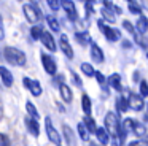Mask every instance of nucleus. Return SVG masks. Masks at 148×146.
Returning a JSON list of instances; mask_svg holds the SVG:
<instances>
[{
	"mask_svg": "<svg viewBox=\"0 0 148 146\" xmlns=\"http://www.w3.org/2000/svg\"><path fill=\"white\" fill-rule=\"evenodd\" d=\"M3 57L10 65H14V67H24L27 62V57H26V53L14 46H7L3 49Z\"/></svg>",
	"mask_w": 148,
	"mask_h": 146,
	"instance_id": "f257e3e1",
	"label": "nucleus"
},
{
	"mask_svg": "<svg viewBox=\"0 0 148 146\" xmlns=\"http://www.w3.org/2000/svg\"><path fill=\"white\" fill-rule=\"evenodd\" d=\"M103 126H105L107 132L110 133L112 138H118L119 130H121V122H119L118 114L113 113V111H108L105 114V119H103Z\"/></svg>",
	"mask_w": 148,
	"mask_h": 146,
	"instance_id": "f03ea898",
	"label": "nucleus"
},
{
	"mask_svg": "<svg viewBox=\"0 0 148 146\" xmlns=\"http://www.w3.org/2000/svg\"><path fill=\"white\" fill-rule=\"evenodd\" d=\"M123 126H124L126 130H127V133L132 132L135 136H145V135H147V127H145L142 122L135 121V119L126 117V119L123 121Z\"/></svg>",
	"mask_w": 148,
	"mask_h": 146,
	"instance_id": "7ed1b4c3",
	"label": "nucleus"
},
{
	"mask_svg": "<svg viewBox=\"0 0 148 146\" xmlns=\"http://www.w3.org/2000/svg\"><path fill=\"white\" fill-rule=\"evenodd\" d=\"M97 25H99V29L102 30V33L105 35V38L108 41H112V43L119 41V38H121V32H119L118 29H115V27L107 25L105 24V19H99V21H97Z\"/></svg>",
	"mask_w": 148,
	"mask_h": 146,
	"instance_id": "20e7f679",
	"label": "nucleus"
},
{
	"mask_svg": "<svg viewBox=\"0 0 148 146\" xmlns=\"http://www.w3.org/2000/svg\"><path fill=\"white\" fill-rule=\"evenodd\" d=\"M45 130H46V136H48V140L53 143V145H56V146H61L62 145L61 135H59V132L56 130V127L53 126L51 117H48V116L45 117Z\"/></svg>",
	"mask_w": 148,
	"mask_h": 146,
	"instance_id": "39448f33",
	"label": "nucleus"
},
{
	"mask_svg": "<svg viewBox=\"0 0 148 146\" xmlns=\"http://www.w3.org/2000/svg\"><path fill=\"white\" fill-rule=\"evenodd\" d=\"M42 65H43V68H45V72L48 73V75H51V76L58 75V63H56V60L53 59L49 54L42 53Z\"/></svg>",
	"mask_w": 148,
	"mask_h": 146,
	"instance_id": "423d86ee",
	"label": "nucleus"
},
{
	"mask_svg": "<svg viewBox=\"0 0 148 146\" xmlns=\"http://www.w3.org/2000/svg\"><path fill=\"white\" fill-rule=\"evenodd\" d=\"M23 13H24V16H26L27 21H29L30 24H34V25H35V22L38 21V18L42 16L40 11H38V8L34 6V5H30V3H26V5L23 6Z\"/></svg>",
	"mask_w": 148,
	"mask_h": 146,
	"instance_id": "0eeeda50",
	"label": "nucleus"
},
{
	"mask_svg": "<svg viewBox=\"0 0 148 146\" xmlns=\"http://www.w3.org/2000/svg\"><path fill=\"white\" fill-rule=\"evenodd\" d=\"M23 84L29 89V92L34 95V97H40V95H42L43 89H42V84H40L38 79H30V78L26 76V78L23 79Z\"/></svg>",
	"mask_w": 148,
	"mask_h": 146,
	"instance_id": "6e6552de",
	"label": "nucleus"
},
{
	"mask_svg": "<svg viewBox=\"0 0 148 146\" xmlns=\"http://www.w3.org/2000/svg\"><path fill=\"white\" fill-rule=\"evenodd\" d=\"M61 6H62V10L67 13L69 19H72V21H77L78 19L77 6H75V3L72 2V0H61Z\"/></svg>",
	"mask_w": 148,
	"mask_h": 146,
	"instance_id": "1a4fd4ad",
	"label": "nucleus"
},
{
	"mask_svg": "<svg viewBox=\"0 0 148 146\" xmlns=\"http://www.w3.org/2000/svg\"><path fill=\"white\" fill-rule=\"evenodd\" d=\"M40 41H42V44L46 48L48 51H51V53H54V51H58V44H56V40L54 37H53L49 32L43 30L42 33V38H40Z\"/></svg>",
	"mask_w": 148,
	"mask_h": 146,
	"instance_id": "9d476101",
	"label": "nucleus"
},
{
	"mask_svg": "<svg viewBox=\"0 0 148 146\" xmlns=\"http://www.w3.org/2000/svg\"><path fill=\"white\" fill-rule=\"evenodd\" d=\"M129 108L134 111H142L145 108V102H143V97L140 94H131L129 95Z\"/></svg>",
	"mask_w": 148,
	"mask_h": 146,
	"instance_id": "9b49d317",
	"label": "nucleus"
},
{
	"mask_svg": "<svg viewBox=\"0 0 148 146\" xmlns=\"http://www.w3.org/2000/svg\"><path fill=\"white\" fill-rule=\"evenodd\" d=\"M59 49L64 53V56L67 59H73V49H72L70 43H69V38L65 33L61 35V40H59Z\"/></svg>",
	"mask_w": 148,
	"mask_h": 146,
	"instance_id": "f8f14e48",
	"label": "nucleus"
},
{
	"mask_svg": "<svg viewBox=\"0 0 148 146\" xmlns=\"http://www.w3.org/2000/svg\"><path fill=\"white\" fill-rule=\"evenodd\" d=\"M89 54H91V59H92L94 62H97V63H102L103 60H105V56H103V51H102V48H100L97 43H94V41L91 43Z\"/></svg>",
	"mask_w": 148,
	"mask_h": 146,
	"instance_id": "ddd939ff",
	"label": "nucleus"
},
{
	"mask_svg": "<svg viewBox=\"0 0 148 146\" xmlns=\"http://www.w3.org/2000/svg\"><path fill=\"white\" fill-rule=\"evenodd\" d=\"M59 94H61V98L64 100V103H72V102H73V92H72V87L67 86L65 83H61V84H59Z\"/></svg>",
	"mask_w": 148,
	"mask_h": 146,
	"instance_id": "4468645a",
	"label": "nucleus"
},
{
	"mask_svg": "<svg viewBox=\"0 0 148 146\" xmlns=\"http://www.w3.org/2000/svg\"><path fill=\"white\" fill-rule=\"evenodd\" d=\"M0 79H2V83H3L5 87H11L13 83H14L13 73H11L7 67H3V65H0Z\"/></svg>",
	"mask_w": 148,
	"mask_h": 146,
	"instance_id": "2eb2a0df",
	"label": "nucleus"
},
{
	"mask_svg": "<svg viewBox=\"0 0 148 146\" xmlns=\"http://www.w3.org/2000/svg\"><path fill=\"white\" fill-rule=\"evenodd\" d=\"M24 122H26V127H27V130H29V133L30 135H34L37 138V136L40 135V126H38V121L35 119V117H26L24 119Z\"/></svg>",
	"mask_w": 148,
	"mask_h": 146,
	"instance_id": "dca6fc26",
	"label": "nucleus"
},
{
	"mask_svg": "<svg viewBox=\"0 0 148 146\" xmlns=\"http://www.w3.org/2000/svg\"><path fill=\"white\" fill-rule=\"evenodd\" d=\"M96 138H97V143H100L102 146H107L110 143V133L107 132L105 127H97Z\"/></svg>",
	"mask_w": 148,
	"mask_h": 146,
	"instance_id": "f3484780",
	"label": "nucleus"
},
{
	"mask_svg": "<svg viewBox=\"0 0 148 146\" xmlns=\"http://www.w3.org/2000/svg\"><path fill=\"white\" fill-rule=\"evenodd\" d=\"M107 83L110 84V87H113L115 91L121 92L123 91V86H121V76L118 75V73H113V75L108 76V79H107Z\"/></svg>",
	"mask_w": 148,
	"mask_h": 146,
	"instance_id": "a211bd4d",
	"label": "nucleus"
},
{
	"mask_svg": "<svg viewBox=\"0 0 148 146\" xmlns=\"http://www.w3.org/2000/svg\"><path fill=\"white\" fill-rule=\"evenodd\" d=\"M62 132H64V138H65V141H67L69 146H77V140H75V135H73L72 129L67 126V124H64V126H62Z\"/></svg>",
	"mask_w": 148,
	"mask_h": 146,
	"instance_id": "6ab92c4d",
	"label": "nucleus"
},
{
	"mask_svg": "<svg viewBox=\"0 0 148 146\" xmlns=\"http://www.w3.org/2000/svg\"><path fill=\"white\" fill-rule=\"evenodd\" d=\"M81 110H83L84 116H91V111H92V103H91V98L88 94L81 95Z\"/></svg>",
	"mask_w": 148,
	"mask_h": 146,
	"instance_id": "aec40b11",
	"label": "nucleus"
},
{
	"mask_svg": "<svg viewBox=\"0 0 148 146\" xmlns=\"http://www.w3.org/2000/svg\"><path fill=\"white\" fill-rule=\"evenodd\" d=\"M135 30H137L138 33H142V35L148 30V18L147 16L140 14V18L137 19V22H135Z\"/></svg>",
	"mask_w": 148,
	"mask_h": 146,
	"instance_id": "412c9836",
	"label": "nucleus"
},
{
	"mask_svg": "<svg viewBox=\"0 0 148 146\" xmlns=\"http://www.w3.org/2000/svg\"><path fill=\"white\" fill-rule=\"evenodd\" d=\"M75 40H77L81 46L92 43V38H91L89 32H77V33H75Z\"/></svg>",
	"mask_w": 148,
	"mask_h": 146,
	"instance_id": "4be33fe9",
	"label": "nucleus"
},
{
	"mask_svg": "<svg viewBox=\"0 0 148 146\" xmlns=\"http://www.w3.org/2000/svg\"><path fill=\"white\" fill-rule=\"evenodd\" d=\"M129 110V100L124 97V95H119L116 98V111L118 113H126Z\"/></svg>",
	"mask_w": 148,
	"mask_h": 146,
	"instance_id": "5701e85b",
	"label": "nucleus"
},
{
	"mask_svg": "<svg viewBox=\"0 0 148 146\" xmlns=\"http://www.w3.org/2000/svg\"><path fill=\"white\" fill-rule=\"evenodd\" d=\"M77 129H78V135H80V138L83 140V141H89V135H91V132L88 130V127L84 126V122H78Z\"/></svg>",
	"mask_w": 148,
	"mask_h": 146,
	"instance_id": "b1692460",
	"label": "nucleus"
},
{
	"mask_svg": "<svg viewBox=\"0 0 148 146\" xmlns=\"http://www.w3.org/2000/svg\"><path fill=\"white\" fill-rule=\"evenodd\" d=\"M80 68H81V73H83L84 76H88V78H91V76L96 75V70H94V67L91 65V63H88V62H83V63L80 65Z\"/></svg>",
	"mask_w": 148,
	"mask_h": 146,
	"instance_id": "393cba45",
	"label": "nucleus"
},
{
	"mask_svg": "<svg viewBox=\"0 0 148 146\" xmlns=\"http://www.w3.org/2000/svg\"><path fill=\"white\" fill-rule=\"evenodd\" d=\"M46 24H48V27L51 29L53 32L61 30V24H59V21L54 18V16H46Z\"/></svg>",
	"mask_w": 148,
	"mask_h": 146,
	"instance_id": "a878e982",
	"label": "nucleus"
},
{
	"mask_svg": "<svg viewBox=\"0 0 148 146\" xmlns=\"http://www.w3.org/2000/svg\"><path fill=\"white\" fill-rule=\"evenodd\" d=\"M100 14H102V18L105 19L107 22H110V24H113V22H115V13L112 11V10H108V8H105V6H103L102 10H100Z\"/></svg>",
	"mask_w": 148,
	"mask_h": 146,
	"instance_id": "bb28decb",
	"label": "nucleus"
},
{
	"mask_svg": "<svg viewBox=\"0 0 148 146\" xmlns=\"http://www.w3.org/2000/svg\"><path fill=\"white\" fill-rule=\"evenodd\" d=\"M42 33H43V27H40V25H32V29H30V38H32L34 41L35 40H40L42 38Z\"/></svg>",
	"mask_w": 148,
	"mask_h": 146,
	"instance_id": "cd10ccee",
	"label": "nucleus"
},
{
	"mask_svg": "<svg viewBox=\"0 0 148 146\" xmlns=\"http://www.w3.org/2000/svg\"><path fill=\"white\" fill-rule=\"evenodd\" d=\"M26 111H27V114H29L30 117L38 119V111H37V106L32 103V102H27L26 103Z\"/></svg>",
	"mask_w": 148,
	"mask_h": 146,
	"instance_id": "c85d7f7f",
	"label": "nucleus"
},
{
	"mask_svg": "<svg viewBox=\"0 0 148 146\" xmlns=\"http://www.w3.org/2000/svg\"><path fill=\"white\" fill-rule=\"evenodd\" d=\"M83 122H84V126L88 127V130H89V132L96 133V130H97V126H96V122H94V119H92V117H91V116H84Z\"/></svg>",
	"mask_w": 148,
	"mask_h": 146,
	"instance_id": "c756f323",
	"label": "nucleus"
},
{
	"mask_svg": "<svg viewBox=\"0 0 148 146\" xmlns=\"http://www.w3.org/2000/svg\"><path fill=\"white\" fill-rule=\"evenodd\" d=\"M138 89H140V95H142V97H148V81L142 79L140 84H138Z\"/></svg>",
	"mask_w": 148,
	"mask_h": 146,
	"instance_id": "7c9ffc66",
	"label": "nucleus"
},
{
	"mask_svg": "<svg viewBox=\"0 0 148 146\" xmlns=\"http://www.w3.org/2000/svg\"><path fill=\"white\" fill-rule=\"evenodd\" d=\"M127 10H129V13H132V14H138V16L142 14V8L138 5H135V3H129Z\"/></svg>",
	"mask_w": 148,
	"mask_h": 146,
	"instance_id": "2f4dec72",
	"label": "nucleus"
},
{
	"mask_svg": "<svg viewBox=\"0 0 148 146\" xmlns=\"http://www.w3.org/2000/svg\"><path fill=\"white\" fill-rule=\"evenodd\" d=\"M123 29H124L126 32H129V33H132V35L135 33V27L132 25V22H129V21H123Z\"/></svg>",
	"mask_w": 148,
	"mask_h": 146,
	"instance_id": "473e14b6",
	"label": "nucleus"
},
{
	"mask_svg": "<svg viewBox=\"0 0 148 146\" xmlns=\"http://www.w3.org/2000/svg\"><path fill=\"white\" fill-rule=\"evenodd\" d=\"M46 3H48V6L51 10H59V6H61V0H46Z\"/></svg>",
	"mask_w": 148,
	"mask_h": 146,
	"instance_id": "72a5a7b5",
	"label": "nucleus"
},
{
	"mask_svg": "<svg viewBox=\"0 0 148 146\" xmlns=\"http://www.w3.org/2000/svg\"><path fill=\"white\" fill-rule=\"evenodd\" d=\"M94 76H96V79H97V83H99V84H105V83H107V78H105V76H103V73L102 72H96V75H94Z\"/></svg>",
	"mask_w": 148,
	"mask_h": 146,
	"instance_id": "f704fd0d",
	"label": "nucleus"
},
{
	"mask_svg": "<svg viewBox=\"0 0 148 146\" xmlns=\"http://www.w3.org/2000/svg\"><path fill=\"white\" fill-rule=\"evenodd\" d=\"M0 146H10V140L5 133H0Z\"/></svg>",
	"mask_w": 148,
	"mask_h": 146,
	"instance_id": "c9c22d12",
	"label": "nucleus"
},
{
	"mask_svg": "<svg viewBox=\"0 0 148 146\" xmlns=\"http://www.w3.org/2000/svg\"><path fill=\"white\" fill-rule=\"evenodd\" d=\"M127 146H148V143H147V140H145V141H142V140H134V141H131Z\"/></svg>",
	"mask_w": 148,
	"mask_h": 146,
	"instance_id": "e433bc0d",
	"label": "nucleus"
},
{
	"mask_svg": "<svg viewBox=\"0 0 148 146\" xmlns=\"http://www.w3.org/2000/svg\"><path fill=\"white\" fill-rule=\"evenodd\" d=\"M72 79H73L75 86H78V87H81V79H80V76H78L75 72H72Z\"/></svg>",
	"mask_w": 148,
	"mask_h": 146,
	"instance_id": "4c0bfd02",
	"label": "nucleus"
},
{
	"mask_svg": "<svg viewBox=\"0 0 148 146\" xmlns=\"http://www.w3.org/2000/svg\"><path fill=\"white\" fill-rule=\"evenodd\" d=\"M5 38V29H3V24H2V16H0V40Z\"/></svg>",
	"mask_w": 148,
	"mask_h": 146,
	"instance_id": "58836bf2",
	"label": "nucleus"
},
{
	"mask_svg": "<svg viewBox=\"0 0 148 146\" xmlns=\"http://www.w3.org/2000/svg\"><path fill=\"white\" fill-rule=\"evenodd\" d=\"M121 46L124 48V49H131V48H132V43H131V41H126V40H123V41H121Z\"/></svg>",
	"mask_w": 148,
	"mask_h": 146,
	"instance_id": "ea45409f",
	"label": "nucleus"
},
{
	"mask_svg": "<svg viewBox=\"0 0 148 146\" xmlns=\"http://www.w3.org/2000/svg\"><path fill=\"white\" fill-rule=\"evenodd\" d=\"M132 79H134V81H138V73H137V72L134 73V76H132Z\"/></svg>",
	"mask_w": 148,
	"mask_h": 146,
	"instance_id": "a19ab883",
	"label": "nucleus"
},
{
	"mask_svg": "<svg viewBox=\"0 0 148 146\" xmlns=\"http://www.w3.org/2000/svg\"><path fill=\"white\" fill-rule=\"evenodd\" d=\"M112 146H118V138H113V143H112Z\"/></svg>",
	"mask_w": 148,
	"mask_h": 146,
	"instance_id": "79ce46f5",
	"label": "nucleus"
},
{
	"mask_svg": "<svg viewBox=\"0 0 148 146\" xmlns=\"http://www.w3.org/2000/svg\"><path fill=\"white\" fill-rule=\"evenodd\" d=\"M126 2H127V3H132V0H126Z\"/></svg>",
	"mask_w": 148,
	"mask_h": 146,
	"instance_id": "37998d69",
	"label": "nucleus"
},
{
	"mask_svg": "<svg viewBox=\"0 0 148 146\" xmlns=\"http://www.w3.org/2000/svg\"><path fill=\"white\" fill-rule=\"evenodd\" d=\"M91 146H97V145H94V143H91Z\"/></svg>",
	"mask_w": 148,
	"mask_h": 146,
	"instance_id": "c03bdc74",
	"label": "nucleus"
},
{
	"mask_svg": "<svg viewBox=\"0 0 148 146\" xmlns=\"http://www.w3.org/2000/svg\"><path fill=\"white\" fill-rule=\"evenodd\" d=\"M147 114H148V105H147Z\"/></svg>",
	"mask_w": 148,
	"mask_h": 146,
	"instance_id": "a18cd8bd",
	"label": "nucleus"
},
{
	"mask_svg": "<svg viewBox=\"0 0 148 146\" xmlns=\"http://www.w3.org/2000/svg\"><path fill=\"white\" fill-rule=\"evenodd\" d=\"M147 57H148V53H147Z\"/></svg>",
	"mask_w": 148,
	"mask_h": 146,
	"instance_id": "49530a36",
	"label": "nucleus"
},
{
	"mask_svg": "<svg viewBox=\"0 0 148 146\" xmlns=\"http://www.w3.org/2000/svg\"><path fill=\"white\" fill-rule=\"evenodd\" d=\"M147 143H148V138H147Z\"/></svg>",
	"mask_w": 148,
	"mask_h": 146,
	"instance_id": "de8ad7c7",
	"label": "nucleus"
}]
</instances>
